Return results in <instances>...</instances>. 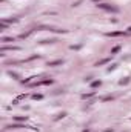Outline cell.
<instances>
[{
  "instance_id": "cell-1",
  "label": "cell",
  "mask_w": 131,
  "mask_h": 132,
  "mask_svg": "<svg viewBox=\"0 0 131 132\" xmlns=\"http://www.w3.org/2000/svg\"><path fill=\"white\" fill-rule=\"evenodd\" d=\"M130 29H131V28H130Z\"/></svg>"
}]
</instances>
